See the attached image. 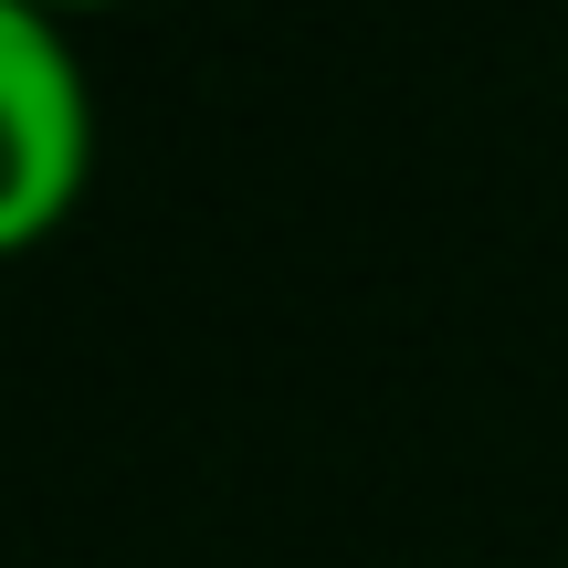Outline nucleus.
<instances>
[{
	"label": "nucleus",
	"instance_id": "nucleus-2",
	"mask_svg": "<svg viewBox=\"0 0 568 568\" xmlns=\"http://www.w3.org/2000/svg\"><path fill=\"white\" fill-rule=\"evenodd\" d=\"M21 11H53V21H84V11H105V0H21Z\"/></svg>",
	"mask_w": 568,
	"mask_h": 568
},
{
	"label": "nucleus",
	"instance_id": "nucleus-1",
	"mask_svg": "<svg viewBox=\"0 0 568 568\" xmlns=\"http://www.w3.org/2000/svg\"><path fill=\"white\" fill-rule=\"evenodd\" d=\"M95 190V74L53 11L0 0V243L32 253Z\"/></svg>",
	"mask_w": 568,
	"mask_h": 568
}]
</instances>
